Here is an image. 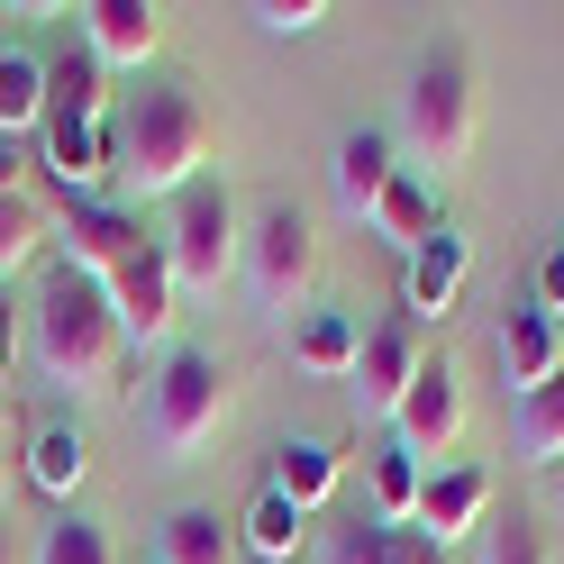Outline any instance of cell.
<instances>
[{"label": "cell", "instance_id": "obj_1", "mask_svg": "<svg viewBox=\"0 0 564 564\" xmlns=\"http://www.w3.org/2000/svg\"><path fill=\"white\" fill-rule=\"evenodd\" d=\"M209 147H219V119L192 83H147L110 110V183L128 200H183Z\"/></svg>", "mask_w": 564, "mask_h": 564}, {"label": "cell", "instance_id": "obj_2", "mask_svg": "<svg viewBox=\"0 0 564 564\" xmlns=\"http://www.w3.org/2000/svg\"><path fill=\"white\" fill-rule=\"evenodd\" d=\"M28 365H37L46 392L64 401H110L119 392V373H128V337L110 319V292H100L91 273H64L37 301H28Z\"/></svg>", "mask_w": 564, "mask_h": 564}, {"label": "cell", "instance_id": "obj_3", "mask_svg": "<svg viewBox=\"0 0 564 564\" xmlns=\"http://www.w3.org/2000/svg\"><path fill=\"white\" fill-rule=\"evenodd\" d=\"M110 110L119 100L100 91V64L91 55H64V64H46V173L74 200H91L100 183H110Z\"/></svg>", "mask_w": 564, "mask_h": 564}, {"label": "cell", "instance_id": "obj_4", "mask_svg": "<svg viewBox=\"0 0 564 564\" xmlns=\"http://www.w3.org/2000/svg\"><path fill=\"white\" fill-rule=\"evenodd\" d=\"M474 128H482V110H474V74H465V55H429L410 74V91H401V128H392V147L419 164V173H465L474 164Z\"/></svg>", "mask_w": 564, "mask_h": 564}, {"label": "cell", "instance_id": "obj_5", "mask_svg": "<svg viewBox=\"0 0 564 564\" xmlns=\"http://www.w3.org/2000/svg\"><path fill=\"white\" fill-rule=\"evenodd\" d=\"M155 246H164V273H173L183 301H219L228 273L246 264V219H237L228 183H192L183 200H173V228Z\"/></svg>", "mask_w": 564, "mask_h": 564}, {"label": "cell", "instance_id": "obj_6", "mask_svg": "<svg viewBox=\"0 0 564 564\" xmlns=\"http://www.w3.org/2000/svg\"><path fill=\"white\" fill-rule=\"evenodd\" d=\"M219 429H228V365L173 346V356L155 365V382H147V437H155V455L192 465L200 446H219Z\"/></svg>", "mask_w": 564, "mask_h": 564}, {"label": "cell", "instance_id": "obj_7", "mask_svg": "<svg viewBox=\"0 0 564 564\" xmlns=\"http://www.w3.org/2000/svg\"><path fill=\"white\" fill-rule=\"evenodd\" d=\"M246 292H256V310L264 319H282V328H301L310 319V292H319V228L301 219L292 200H273L256 228H246Z\"/></svg>", "mask_w": 564, "mask_h": 564}, {"label": "cell", "instance_id": "obj_8", "mask_svg": "<svg viewBox=\"0 0 564 564\" xmlns=\"http://www.w3.org/2000/svg\"><path fill=\"white\" fill-rule=\"evenodd\" d=\"M100 292H110V319H119V337H128V356H137V346H173V328H183V292H173L155 237H137L128 256L100 273Z\"/></svg>", "mask_w": 564, "mask_h": 564}, {"label": "cell", "instance_id": "obj_9", "mask_svg": "<svg viewBox=\"0 0 564 564\" xmlns=\"http://www.w3.org/2000/svg\"><path fill=\"white\" fill-rule=\"evenodd\" d=\"M419 373H429V346H419V328H410V319H382V328H365V346H356L346 401H356L365 429H392V410L410 401Z\"/></svg>", "mask_w": 564, "mask_h": 564}, {"label": "cell", "instance_id": "obj_10", "mask_svg": "<svg viewBox=\"0 0 564 564\" xmlns=\"http://www.w3.org/2000/svg\"><path fill=\"white\" fill-rule=\"evenodd\" d=\"M74 28H83V55L100 74H147L164 46V10H147V0H83Z\"/></svg>", "mask_w": 564, "mask_h": 564}, {"label": "cell", "instance_id": "obj_11", "mask_svg": "<svg viewBox=\"0 0 564 564\" xmlns=\"http://www.w3.org/2000/svg\"><path fill=\"white\" fill-rule=\"evenodd\" d=\"M455 437H465V382H455V365H429L410 382V401L392 410V446L419 455V465H437Z\"/></svg>", "mask_w": 564, "mask_h": 564}, {"label": "cell", "instance_id": "obj_12", "mask_svg": "<svg viewBox=\"0 0 564 564\" xmlns=\"http://www.w3.org/2000/svg\"><path fill=\"white\" fill-rule=\"evenodd\" d=\"M137 237H147V228H137L119 200H74V209L55 219V256H64V273H91V282H100Z\"/></svg>", "mask_w": 564, "mask_h": 564}, {"label": "cell", "instance_id": "obj_13", "mask_svg": "<svg viewBox=\"0 0 564 564\" xmlns=\"http://www.w3.org/2000/svg\"><path fill=\"white\" fill-rule=\"evenodd\" d=\"M491 365H501V382L528 401L538 382L564 373V319H546V310H510V319L491 328Z\"/></svg>", "mask_w": 564, "mask_h": 564}, {"label": "cell", "instance_id": "obj_14", "mask_svg": "<svg viewBox=\"0 0 564 564\" xmlns=\"http://www.w3.org/2000/svg\"><path fill=\"white\" fill-rule=\"evenodd\" d=\"M482 519H491V474H474V465L429 474V491H419V538H429V546H446V555H455Z\"/></svg>", "mask_w": 564, "mask_h": 564}, {"label": "cell", "instance_id": "obj_15", "mask_svg": "<svg viewBox=\"0 0 564 564\" xmlns=\"http://www.w3.org/2000/svg\"><path fill=\"white\" fill-rule=\"evenodd\" d=\"M337 209H346V219H356V228H373V209H382V192H392V137H382V128H356V137H337Z\"/></svg>", "mask_w": 564, "mask_h": 564}, {"label": "cell", "instance_id": "obj_16", "mask_svg": "<svg viewBox=\"0 0 564 564\" xmlns=\"http://www.w3.org/2000/svg\"><path fill=\"white\" fill-rule=\"evenodd\" d=\"M465 264H474V246L437 228L429 246H410V273H401V310L410 319H437V310H455V292H465Z\"/></svg>", "mask_w": 564, "mask_h": 564}, {"label": "cell", "instance_id": "obj_17", "mask_svg": "<svg viewBox=\"0 0 564 564\" xmlns=\"http://www.w3.org/2000/svg\"><path fill=\"white\" fill-rule=\"evenodd\" d=\"M319 564H446V546H429L419 528H382V519H356L319 546Z\"/></svg>", "mask_w": 564, "mask_h": 564}, {"label": "cell", "instance_id": "obj_18", "mask_svg": "<svg viewBox=\"0 0 564 564\" xmlns=\"http://www.w3.org/2000/svg\"><path fill=\"white\" fill-rule=\"evenodd\" d=\"M91 474V437H83V419H46L37 437H28V482L55 491V501H74Z\"/></svg>", "mask_w": 564, "mask_h": 564}, {"label": "cell", "instance_id": "obj_19", "mask_svg": "<svg viewBox=\"0 0 564 564\" xmlns=\"http://www.w3.org/2000/svg\"><path fill=\"white\" fill-rule=\"evenodd\" d=\"M337 474H346V465H337V446H319V437H292V446L273 455V482H264V491H282V501H292V510L310 519V510H328Z\"/></svg>", "mask_w": 564, "mask_h": 564}, {"label": "cell", "instance_id": "obj_20", "mask_svg": "<svg viewBox=\"0 0 564 564\" xmlns=\"http://www.w3.org/2000/svg\"><path fill=\"white\" fill-rule=\"evenodd\" d=\"M356 346H365V328L346 319V310H310V319L292 328V365L319 373V382H346L356 373Z\"/></svg>", "mask_w": 564, "mask_h": 564}, {"label": "cell", "instance_id": "obj_21", "mask_svg": "<svg viewBox=\"0 0 564 564\" xmlns=\"http://www.w3.org/2000/svg\"><path fill=\"white\" fill-rule=\"evenodd\" d=\"M155 564H246V546L219 510H173L155 538Z\"/></svg>", "mask_w": 564, "mask_h": 564}, {"label": "cell", "instance_id": "obj_22", "mask_svg": "<svg viewBox=\"0 0 564 564\" xmlns=\"http://www.w3.org/2000/svg\"><path fill=\"white\" fill-rule=\"evenodd\" d=\"M46 128V64L37 55H0V147H19V137Z\"/></svg>", "mask_w": 564, "mask_h": 564}, {"label": "cell", "instance_id": "obj_23", "mask_svg": "<svg viewBox=\"0 0 564 564\" xmlns=\"http://www.w3.org/2000/svg\"><path fill=\"white\" fill-rule=\"evenodd\" d=\"M301 538H310V519L282 501V491H264L256 510H246V528H237V546H246V564H292L301 555Z\"/></svg>", "mask_w": 564, "mask_h": 564}, {"label": "cell", "instance_id": "obj_24", "mask_svg": "<svg viewBox=\"0 0 564 564\" xmlns=\"http://www.w3.org/2000/svg\"><path fill=\"white\" fill-rule=\"evenodd\" d=\"M365 482H373V519H382V528H419V491H429V465H419V455L382 446Z\"/></svg>", "mask_w": 564, "mask_h": 564}, {"label": "cell", "instance_id": "obj_25", "mask_svg": "<svg viewBox=\"0 0 564 564\" xmlns=\"http://www.w3.org/2000/svg\"><path fill=\"white\" fill-rule=\"evenodd\" d=\"M28 564H119V555H110V528H100V519L55 510L37 538H28Z\"/></svg>", "mask_w": 564, "mask_h": 564}, {"label": "cell", "instance_id": "obj_26", "mask_svg": "<svg viewBox=\"0 0 564 564\" xmlns=\"http://www.w3.org/2000/svg\"><path fill=\"white\" fill-rule=\"evenodd\" d=\"M46 246H55V219H46L28 192H0V282H19Z\"/></svg>", "mask_w": 564, "mask_h": 564}, {"label": "cell", "instance_id": "obj_27", "mask_svg": "<svg viewBox=\"0 0 564 564\" xmlns=\"http://www.w3.org/2000/svg\"><path fill=\"white\" fill-rule=\"evenodd\" d=\"M373 228L392 237L401 256H410V246H429V237H437V200H429V183H419V173H392V192H382V209H373Z\"/></svg>", "mask_w": 564, "mask_h": 564}, {"label": "cell", "instance_id": "obj_28", "mask_svg": "<svg viewBox=\"0 0 564 564\" xmlns=\"http://www.w3.org/2000/svg\"><path fill=\"white\" fill-rule=\"evenodd\" d=\"M519 455L528 465H564V373L519 401Z\"/></svg>", "mask_w": 564, "mask_h": 564}, {"label": "cell", "instance_id": "obj_29", "mask_svg": "<svg viewBox=\"0 0 564 564\" xmlns=\"http://www.w3.org/2000/svg\"><path fill=\"white\" fill-rule=\"evenodd\" d=\"M482 564H555V546L538 519H501V528H482Z\"/></svg>", "mask_w": 564, "mask_h": 564}, {"label": "cell", "instance_id": "obj_30", "mask_svg": "<svg viewBox=\"0 0 564 564\" xmlns=\"http://www.w3.org/2000/svg\"><path fill=\"white\" fill-rule=\"evenodd\" d=\"M246 19H256V28H273V37H310V28L328 19V0H256Z\"/></svg>", "mask_w": 564, "mask_h": 564}, {"label": "cell", "instance_id": "obj_31", "mask_svg": "<svg viewBox=\"0 0 564 564\" xmlns=\"http://www.w3.org/2000/svg\"><path fill=\"white\" fill-rule=\"evenodd\" d=\"M538 310L564 319V246H546V264H538Z\"/></svg>", "mask_w": 564, "mask_h": 564}, {"label": "cell", "instance_id": "obj_32", "mask_svg": "<svg viewBox=\"0 0 564 564\" xmlns=\"http://www.w3.org/2000/svg\"><path fill=\"white\" fill-rule=\"evenodd\" d=\"M0 564H28V546H19V528L0 519Z\"/></svg>", "mask_w": 564, "mask_h": 564}, {"label": "cell", "instance_id": "obj_33", "mask_svg": "<svg viewBox=\"0 0 564 564\" xmlns=\"http://www.w3.org/2000/svg\"><path fill=\"white\" fill-rule=\"evenodd\" d=\"M0 365H10V319H0Z\"/></svg>", "mask_w": 564, "mask_h": 564}, {"label": "cell", "instance_id": "obj_34", "mask_svg": "<svg viewBox=\"0 0 564 564\" xmlns=\"http://www.w3.org/2000/svg\"><path fill=\"white\" fill-rule=\"evenodd\" d=\"M0 55H10V10H0Z\"/></svg>", "mask_w": 564, "mask_h": 564}, {"label": "cell", "instance_id": "obj_35", "mask_svg": "<svg viewBox=\"0 0 564 564\" xmlns=\"http://www.w3.org/2000/svg\"><path fill=\"white\" fill-rule=\"evenodd\" d=\"M555 519H564V491H555Z\"/></svg>", "mask_w": 564, "mask_h": 564}]
</instances>
